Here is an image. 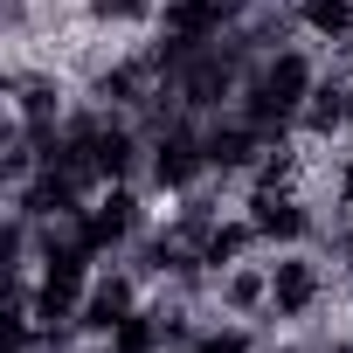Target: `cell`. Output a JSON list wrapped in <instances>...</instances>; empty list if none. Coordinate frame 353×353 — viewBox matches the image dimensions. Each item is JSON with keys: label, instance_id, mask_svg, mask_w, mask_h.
Wrapping results in <instances>:
<instances>
[{"label": "cell", "instance_id": "obj_5", "mask_svg": "<svg viewBox=\"0 0 353 353\" xmlns=\"http://www.w3.org/2000/svg\"><path fill=\"white\" fill-rule=\"evenodd\" d=\"M312 298H319V270H312L305 256H284V263H270V312H277V319H298V312H312Z\"/></svg>", "mask_w": 353, "mask_h": 353}, {"label": "cell", "instance_id": "obj_17", "mask_svg": "<svg viewBox=\"0 0 353 353\" xmlns=\"http://www.w3.org/2000/svg\"><path fill=\"white\" fill-rule=\"evenodd\" d=\"M194 353H250V339H243V332H201Z\"/></svg>", "mask_w": 353, "mask_h": 353}, {"label": "cell", "instance_id": "obj_4", "mask_svg": "<svg viewBox=\"0 0 353 353\" xmlns=\"http://www.w3.org/2000/svg\"><path fill=\"white\" fill-rule=\"evenodd\" d=\"M70 139H77V152H83V166L97 173V181H118V173L132 166V132L125 125H77Z\"/></svg>", "mask_w": 353, "mask_h": 353}, {"label": "cell", "instance_id": "obj_9", "mask_svg": "<svg viewBox=\"0 0 353 353\" xmlns=\"http://www.w3.org/2000/svg\"><path fill=\"white\" fill-rule=\"evenodd\" d=\"M208 28H222V8H215V0H173V8H166V35H173V42H201Z\"/></svg>", "mask_w": 353, "mask_h": 353}, {"label": "cell", "instance_id": "obj_3", "mask_svg": "<svg viewBox=\"0 0 353 353\" xmlns=\"http://www.w3.org/2000/svg\"><path fill=\"white\" fill-rule=\"evenodd\" d=\"M132 229H139V201H132L125 188L97 194V201L77 215V243H83V250H111V243H125Z\"/></svg>", "mask_w": 353, "mask_h": 353}, {"label": "cell", "instance_id": "obj_2", "mask_svg": "<svg viewBox=\"0 0 353 353\" xmlns=\"http://www.w3.org/2000/svg\"><path fill=\"white\" fill-rule=\"evenodd\" d=\"M312 90H319V83H312V63H305V56H277V63L250 83V111H243V118H250L256 132H270V125H284L291 111H305Z\"/></svg>", "mask_w": 353, "mask_h": 353}, {"label": "cell", "instance_id": "obj_11", "mask_svg": "<svg viewBox=\"0 0 353 353\" xmlns=\"http://www.w3.org/2000/svg\"><path fill=\"white\" fill-rule=\"evenodd\" d=\"M346 118H353V97H346L339 83H319V90L305 97V125H312V132H332V125H346Z\"/></svg>", "mask_w": 353, "mask_h": 353}, {"label": "cell", "instance_id": "obj_12", "mask_svg": "<svg viewBox=\"0 0 353 353\" xmlns=\"http://www.w3.org/2000/svg\"><path fill=\"white\" fill-rule=\"evenodd\" d=\"M208 159H215V166H250V159H256V125H250V118H243V125H222V132L208 139Z\"/></svg>", "mask_w": 353, "mask_h": 353}, {"label": "cell", "instance_id": "obj_8", "mask_svg": "<svg viewBox=\"0 0 353 353\" xmlns=\"http://www.w3.org/2000/svg\"><path fill=\"white\" fill-rule=\"evenodd\" d=\"M125 319H132V284H125V277L90 284V298H83V332H104V339H111V325H125Z\"/></svg>", "mask_w": 353, "mask_h": 353}, {"label": "cell", "instance_id": "obj_1", "mask_svg": "<svg viewBox=\"0 0 353 353\" xmlns=\"http://www.w3.org/2000/svg\"><path fill=\"white\" fill-rule=\"evenodd\" d=\"M83 243L70 236V243H49V256H42V277H35V325H63L83 298H90V270H83Z\"/></svg>", "mask_w": 353, "mask_h": 353}, {"label": "cell", "instance_id": "obj_16", "mask_svg": "<svg viewBox=\"0 0 353 353\" xmlns=\"http://www.w3.org/2000/svg\"><path fill=\"white\" fill-rule=\"evenodd\" d=\"M152 0H90V21H145Z\"/></svg>", "mask_w": 353, "mask_h": 353}, {"label": "cell", "instance_id": "obj_18", "mask_svg": "<svg viewBox=\"0 0 353 353\" xmlns=\"http://www.w3.org/2000/svg\"><path fill=\"white\" fill-rule=\"evenodd\" d=\"M332 353H353V346H332Z\"/></svg>", "mask_w": 353, "mask_h": 353}, {"label": "cell", "instance_id": "obj_15", "mask_svg": "<svg viewBox=\"0 0 353 353\" xmlns=\"http://www.w3.org/2000/svg\"><path fill=\"white\" fill-rule=\"evenodd\" d=\"M263 298H270V277H250V270L229 277V305H236V312H250V305H263Z\"/></svg>", "mask_w": 353, "mask_h": 353}, {"label": "cell", "instance_id": "obj_6", "mask_svg": "<svg viewBox=\"0 0 353 353\" xmlns=\"http://www.w3.org/2000/svg\"><path fill=\"white\" fill-rule=\"evenodd\" d=\"M250 229H256V236H270V243H298V236H305V208H298L291 194L256 188V201H250Z\"/></svg>", "mask_w": 353, "mask_h": 353}, {"label": "cell", "instance_id": "obj_14", "mask_svg": "<svg viewBox=\"0 0 353 353\" xmlns=\"http://www.w3.org/2000/svg\"><path fill=\"white\" fill-rule=\"evenodd\" d=\"M250 236H256V229H236V222H229V229H208V236H201V263H236Z\"/></svg>", "mask_w": 353, "mask_h": 353}, {"label": "cell", "instance_id": "obj_7", "mask_svg": "<svg viewBox=\"0 0 353 353\" xmlns=\"http://www.w3.org/2000/svg\"><path fill=\"white\" fill-rule=\"evenodd\" d=\"M152 173H159V188H188L194 173H201V145H194V132H166L159 152H152Z\"/></svg>", "mask_w": 353, "mask_h": 353}, {"label": "cell", "instance_id": "obj_13", "mask_svg": "<svg viewBox=\"0 0 353 353\" xmlns=\"http://www.w3.org/2000/svg\"><path fill=\"white\" fill-rule=\"evenodd\" d=\"M159 339H166V332H159V325H152L145 312H132L125 325H111V353H152Z\"/></svg>", "mask_w": 353, "mask_h": 353}, {"label": "cell", "instance_id": "obj_10", "mask_svg": "<svg viewBox=\"0 0 353 353\" xmlns=\"http://www.w3.org/2000/svg\"><path fill=\"white\" fill-rule=\"evenodd\" d=\"M305 28L325 42H353V0H305Z\"/></svg>", "mask_w": 353, "mask_h": 353}]
</instances>
